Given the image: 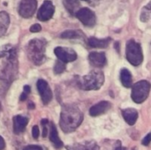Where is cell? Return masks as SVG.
Masks as SVG:
<instances>
[{"label": "cell", "instance_id": "cell-1", "mask_svg": "<svg viewBox=\"0 0 151 150\" xmlns=\"http://www.w3.org/2000/svg\"><path fill=\"white\" fill-rule=\"evenodd\" d=\"M82 121L83 113L77 106L67 104L62 108L59 125L65 133H72L75 131Z\"/></svg>", "mask_w": 151, "mask_h": 150}, {"label": "cell", "instance_id": "cell-2", "mask_svg": "<svg viewBox=\"0 0 151 150\" xmlns=\"http://www.w3.org/2000/svg\"><path fill=\"white\" fill-rule=\"evenodd\" d=\"M46 41L43 39H33L27 47L28 58L36 65H41L45 61Z\"/></svg>", "mask_w": 151, "mask_h": 150}, {"label": "cell", "instance_id": "cell-3", "mask_svg": "<svg viewBox=\"0 0 151 150\" xmlns=\"http://www.w3.org/2000/svg\"><path fill=\"white\" fill-rule=\"evenodd\" d=\"M104 82V74L101 71H91L87 75L81 77L78 85L83 90H98Z\"/></svg>", "mask_w": 151, "mask_h": 150}, {"label": "cell", "instance_id": "cell-4", "mask_svg": "<svg viewBox=\"0 0 151 150\" xmlns=\"http://www.w3.org/2000/svg\"><path fill=\"white\" fill-rule=\"evenodd\" d=\"M126 54L128 62L134 66L140 65L143 61V55L141 45L134 40H129L127 43Z\"/></svg>", "mask_w": 151, "mask_h": 150}, {"label": "cell", "instance_id": "cell-5", "mask_svg": "<svg viewBox=\"0 0 151 150\" xmlns=\"http://www.w3.org/2000/svg\"><path fill=\"white\" fill-rule=\"evenodd\" d=\"M150 91V83L147 80H141L133 86L132 99L136 103H143L149 96Z\"/></svg>", "mask_w": 151, "mask_h": 150}, {"label": "cell", "instance_id": "cell-6", "mask_svg": "<svg viewBox=\"0 0 151 150\" xmlns=\"http://www.w3.org/2000/svg\"><path fill=\"white\" fill-rule=\"evenodd\" d=\"M75 15L78 19L86 27H93L96 25V14L89 8H80L76 11Z\"/></svg>", "mask_w": 151, "mask_h": 150}, {"label": "cell", "instance_id": "cell-7", "mask_svg": "<svg viewBox=\"0 0 151 150\" xmlns=\"http://www.w3.org/2000/svg\"><path fill=\"white\" fill-rule=\"evenodd\" d=\"M55 55L58 57V58L64 62V63H69L76 60L77 58V53L74 50L71 48L66 47H57L54 50Z\"/></svg>", "mask_w": 151, "mask_h": 150}, {"label": "cell", "instance_id": "cell-8", "mask_svg": "<svg viewBox=\"0 0 151 150\" xmlns=\"http://www.w3.org/2000/svg\"><path fill=\"white\" fill-rule=\"evenodd\" d=\"M37 8L36 0H22L19 4V13L23 18H30L34 15Z\"/></svg>", "mask_w": 151, "mask_h": 150}, {"label": "cell", "instance_id": "cell-9", "mask_svg": "<svg viewBox=\"0 0 151 150\" xmlns=\"http://www.w3.org/2000/svg\"><path fill=\"white\" fill-rule=\"evenodd\" d=\"M54 11H55V7L52 2L50 0H45L38 10L37 19L41 21H47L52 18Z\"/></svg>", "mask_w": 151, "mask_h": 150}, {"label": "cell", "instance_id": "cell-10", "mask_svg": "<svg viewBox=\"0 0 151 150\" xmlns=\"http://www.w3.org/2000/svg\"><path fill=\"white\" fill-rule=\"evenodd\" d=\"M36 87L38 89V92L41 95V98L42 100V103L44 104H48L51 100H52V91L48 84L47 81L44 80H38L36 82Z\"/></svg>", "mask_w": 151, "mask_h": 150}, {"label": "cell", "instance_id": "cell-11", "mask_svg": "<svg viewBox=\"0 0 151 150\" xmlns=\"http://www.w3.org/2000/svg\"><path fill=\"white\" fill-rule=\"evenodd\" d=\"M111 103H109L107 101H102L90 108L89 114L92 117H97V116H100V115L107 112L111 109Z\"/></svg>", "mask_w": 151, "mask_h": 150}, {"label": "cell", "instance_id": "cell-12", "mask_svg": "<svg viewBox=\"0 0 151 150\" xmlns=\"http://www.w3.org/2000/svg\"><path fill=\"white\" fill-rule=\"evenodd\" d=\"M88 60L95 67H103L106 64V57L104 52H91L88 56Z\"/></svg>", "mask_w": 151, "mask_h": 150}, {"label": "cell", "instance_id": "cell-13", "mask_svg": "<svg viewBox=\"0 0 151 150\" xmlns=\"http://www.w3.org/2000/svg\"><path fill=\"white\" fill-rule=\"evenodd\" d=\"M28 124V118L20 115H17L13 118V131L14 133L19 134L22 133Z\"/></svg>", "mask_w": 151, "mask_h": 150}, {"label": "cell", "instance_id": "cell-14", "mask_svg": "<svg viewBox=\"0 0 151 150\" xmlns=\"http://www.w3.org/2000/svg\"><path fill=\"white\" fill-rule=\"evenodd\" d=\"M122 116L129 126H134L138 118V111L133 108L125 109L122 111Z\"/></svg>", "mask_w": 151, "mask_h": 150}, {"label": "cell", "instance_id": "cell-15", "mask_svg": "<svg viewBox=\"0 0 151 150\" xmlns=\"http://www.w3.org/2000/svg\"><path fill=\"white\" fill-rule=\"evenodd\" d=\"M111 38H105V39H97L96 37H90L88 40V44L91 48H98V49H104L107 48L110 44Z\"/></svg>", "mask_w": 151, "mask_h": 150}, {"label": "cell", "instance_id": "cell-16", "mask_svg": "<svg viewBox=\"0 0 151 150\" xmlns=\"http://www.w3.org/2000/svg\"><path fill=\"white\" fill-rule=\"evenodd\" d=\"M50 141L53 143V145H54V147H55L56 149H61V148H63L64 144H63V142L61 141V140L59 139L58 134L57 127H56V126H55L53 123L50 124Z\"/></svg>", "mask_w": 151, "mask_h": 150}, {"label": "cell", "instance_id": "cell-17", "mask_svg": "<svg viewBox=\"0 0 151 150\" xmlns=\"http://www.w3.org/2000/svg\"><path fill=\"white\" fill-rule=\"evenodd\" d=\"M63 4L68 12L72 15L75 14L81 7V4L77 0H63Z\"/></svg>", "mask_w": 151, "mask_h": 150}, {"label": "cell", "instance_id": "cell-18", "mask_svg": "<svg viewBox=\"0 0 151 150\" xmlns=\"http://www.w3.org/2000/svg\"><path fill=\"white\" fill-rule=\"evenodd\" d=\"M120 80H121L122 85L125 88L132 87V80H133L132 74L127 69L124 68V69L121 70V72H120Z\"/></svg>", "mask_w": 151, "mask_h": 150}, {"label": "cell", "instance_id": "cell-19", "mask_svg": "<svg viewBox=\"0 0 151 150\" xmlns=\"http://www.w3.org/2000/svg\"><path fill=\"white\" fill-rule=\"evenodd\" d=\"M10 24V18L7 12L0 11V36L4 34Z\"/></svg>", "mask_w": 151, "mask_h": 150}, {"label": "cell", "instance_id": "cell-20", "mask_svg": "<svg viewBox=\"0 0 151 150\" xmlns=\"http://www.w3.org/2000/svg\"><path fill=\"white\" fill-rule=\"evenodd\" d=\"M60 37L63 39H79L83 37V34L80 30H67L63 32Z\"/></svg>", "mask_w": 151, "mask_h": 150}, {"label": "cell", "instance_id": "cell-21", "mask_svg": "<svg viewBox=\"0 0 151 150\" xmlns=\"http://www.w3.org/2000/svg\"><path fill=\"white\" fill-rule=\"evenodd\" d=\"M150 19V4H149L147 6L143 7L142 15H141V20L142 22H148Z\"/></svg>", "mask_w": 151, "mask_h": 150}, {"label": "cell", "instance_id": "cell-22", "mask_svg": "<svg viewBox=\"0 0 151 150\" xmlns=\"http://www.w3.org/2000/svg\"><path fill=\"white\" fill-rule=\"evenodd\" d=\"M65 70V63L58 60L56 62L55 66H54V73L55 74H60L62 72H64Z\"/></svg>", "mask_w": 151, "mask_h": 150}, {"label": "cell", "instance_id": "cell-23", "mask_svg": "<svg viewBox=\"0 0 151 150\" xmlns=\"http://www.w3.org/2000/svg\"><path fill=\"white\" fill-rule=\"evenodd\" d=\"M11 45H4L0 48V57H4L5 55H8V53L11 50Z\"/></svg>", "mask_w": 151, "mask_h": 150}, {"label": "cell", "instance_id": "cell-24", "mask_svg": "<svg viewBox=\"0 0 151 150\" xmlns=\"http://www.w3.org/2000/svg\"><path fill=\"white\" fill-rule=\"evenodd\" d=\"M41 30H42V27L39 24H34L30 27V32L32 33H37V32H40Z\"/></svg>", "mask_w": 151, "mask_h": 150}, {"label": "cell", "instance_id": "cell-25", "mask_svg": "<svg viewBox=\"0 0 151 150\" xmlns=\"http://www.w3.org/2000/svg\"><path fill=\"white\" fill-rule=\"evenodd\" d=\"M39 128H38V126H35L34 127H33V129H32V135H33V137H34V139H38V137H39Z\"/></svg>", "mask_w": 151, "mask_h": 150}, {"label": "cell", "instance_id": "cell-26", "mask_svg": "<svg viewBox=\"0 0 151 150\" xmlns=\"http://www.w3.org/2000/svg\"><path fill=\"white\" fill-rule=\"evenodd\" d=\"M23 150H42V149L37 145H28L26 148H24Z\"/></svg>", "mask_w": 151, "mask_h": 150}, {"label": "cell", "instance_id": "cell-27", "mask_svg": "<svg viewBox=\"0 0 151 150\" xmlns=\"http://www.w3.org/2000/svg\"><path fill=\"white\" fill-rule=\"evenodd\" d=\"M150 143V133H149V134L143 139V141H142V145H144V146H149Z\"/></svg>", "mask_w": 151, "mask_h": 150}, {"label": "cell", "instance_id": "cell-28", "mask_svg": "<svg viewBox=\"0 0 151 150\" xmlns=\"http://www.w3.org/2000/svg\"><path fill=\"white\" fill-rule=\"evenodd\" d=\"M5 147V142H4V140L3 139V137L0 136V150L4 149Z\"/></svg>", "mask_w": 151, "mask_h": 150}, {"label": "cell", "instance_id": "cell-29", "mask_svg": "<svg viewBox=\"0 0 151 150\" xmlns=\"http://www.w3.org/2000/svg\"><path fill=\"white\" fill-rule=\"evenodd\" d=\"M27 95H28V94H27V93H25L24 91H23V93L21 94V95H20V101H25L27 98Z\"/></svg>", "mask_w": 151, "mask_h": 150}, {"label": "cell", "instance_id": "cell-30", "mask_svg": "<svg viewBox=\"0 0 151 150\" xmlns=\"http://www.w3.org/2000/svg\"><path fill=\"white\" fill-rule=\"evenodd\" d=\"M23 91L25 92V93H27V94H28L29 95V93H30V87L29 86H27V85H26V86H24V88H23Z\"/></svg>", "mask_w": 151, "mask_h": 150}, {"label": "cell", "instance_id": "cell-31", "mask_svg": "<svg viewBox=\"0 0 151 150\" xmlns=\"http://www.w3.org/2000/svg\"><path fill=\"white\" fill-rule=\"evenodd\" d=\"M43 126V132H42V137L43 138H45L46 136H47V134H48V129H47V127H46V126Z\"/></svg>", "mask_w": 151, "mask_h": 150}, {"label": "cell", "instance_id": "cell-32", "mask_svg": "<svg viewBox=\"0 0 151 150\" xmlns=\"http://www.w3.org/2000/svg\"><path fill=\"white\" fill-rule=\"evenodd\" d=\"M41 124H42V126H46V125L49 124V120L46 119V118H44V119H42V120L41 121Z\"/></svg>", "mask_w": 151, "mask_h": 150}, {"label": "cell", "instance_id": "cell-33", "mask_svg": "<svg viewBox=\"0 0 151 150\" xmlns=\"http://www.w3.org/2000/svg\"><path fill=\"white\" fill-rule=\"evenodd\" d=\"M34 108H35L34 103H29V104H28V109H34Z\"/></svg>", "mask_w": 151, "mask_h": 150}, {"label": "cell", "instance_id": "cell-34", "mask_svg": "<svg viewBox=\"0 0 151 150\" xmlns=\"http://www.w3.org/2000/svg\"><path fill=\"white\" fill-rule=\"evenodd\" d=\"M121 149H122V147H121L120 145H119V146H118V147H117V148H116L114 150H121Z\"/></svg>", "mask_w": 151, "mask_h": 150}, {"label": "cell", "instance_id": "cell-35", "mask_svg": "<svg viewBox=\"0 0 151 150\" xmlns=\"http://www.w3.org/2000/svg\"><path fill=\"white\" fill-rule=\"evenodd\" d=\"M133 150H138V149H137L136 148H134V149H133Z\"/></svg>", "mask_w": 151, "mask_h": 150}, {"label": "cell", "instance_id": "cell-36", "mask_svg": "<svg viewBox=\"0 0 151 150\" xmlns=\"http://www.w3.org/2000/svg\"><path fill=\"white\" fill-rule=\"evenodd\" d=\"M121 150H127V149H125V148H122V149Z\"/></svg>", "mask_w": 151, "mask_h": 150}, {"label": "cell", "instance_id": "cell-37", "mask_svg": "<svg viewBox=\"0 0 151 150\" xmlns=\"http://www.w3.org/2000/svg\"><path fill=\"white\" fill-rule=\"evenodd\" d=\"M84 1H88V0H84Z\"/></svg>", "mask_w": 151, "mask_h": 150}]
</instances>
